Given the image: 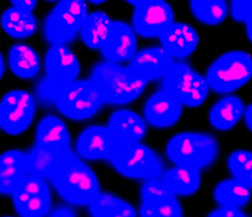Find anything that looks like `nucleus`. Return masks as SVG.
Masks as SVG:
<instances>
[{"instance_id":"obj_1","label":"nucleus","mask_w":252,"mask_h":217,"mask_svg":"<svg viewBox=\"0 0 252 217\" xmlns=\"http://www.w3.org/2000/svg\"><path fill=\"white\" fill-rule=\"evenodd\" d=\"M49 182L70 205L88 206L100 193L97 175L72 151Z\"/></svg>"},{"instance_id":"obj_2","label":"nucleus","mask_w":252,"mask_h":217,"mask_svg":"<svg viewBox=\"0 0 252 217\" xmlns=\"http://www.w3.org/2000/svg\"><path fill=\"white\" fill-rule=\"evenodd\" d=\"M90 80L98 89L104 104L110 105H125L138 99L148 83L128 66L107 61L93 67Z\"/></svg>"},{"instance_id":"obj_3","label":"nucleus","mask_w":252,"mask_h":217,"mask_svg":"<svg viewBox=\"0 0 252 217\" xmlns=\"http://www.w3.org/2000/svg\"><path fill=\"white\" fill-rule=\"evenodd\" d=\"M219 155V144L213 136L201 132L178 133L167 144V156L175 166L210 167Z\"/></svg>"},{"instance_id":"obj_4","label":"nucleus","mask_w":252,"mask_h":217,"mask_svg":"<svg viewBox=\"0 0 252 217\" xmlns=\"http://www.w3.org/2000/svg\"><path fill=\"white\" fill-rule=\"evenodd\" d=\"M252 78V56L244 50H229L217 57L206 72L208 87L218 94H230Z\"/></svg>"},{"instance_id":"obj_5","label":"nucleus","mask_w":252,"mask_h":217,"mask_svg":"<svg viewBox=\"0 0 252 217\" xmlns=\"http://www.w3.org/2000/svg\"><path fill=\"white\" fill-rule=\"evenodd\" d=\"M53 102L65 117L74 121L93 117L104 105V100L91 80H76L64 85L53 94Z\"/></svg>"},{"instance_id":"obj_6","label":"nucleus","mask_w":252,"mask_h":217,"mask_svg":"<svg viewBox=\"0 0 252 217\" xmlns=\"http://www.w3.org/2000/svg\"><path fill=\"white\" fill-rule=\"evenodd\" d=\"M109 163L118 173L131 180L158 178L164 171L158 154L142 143L118 146Z\"/></svg>"},{"instance_id":"obj_7","label":"nucleus","mask_w":252,"mask_h":217,"mask_svg":"<svg viewBox=\"0 0 252 217\" xmlns=\"http://www.w3.org/2000/svg\"><path fill=\"white\" fill-rule=\"evenodd\" d=\"M163 89L186 108L202 105L210 93L205 76L184 61L174 62L163 78Z\"/></svg>"},{"instance_id":"obj_8","label":"nucleus","mask_w":252,"mask_h":217,"mask_svg":"<svg viewBox=\"0 0 252 217\" xmlns=\"http://www.w3.org/2000/svg\"><path fill=\"white\" fill-rule=\"evenodd\" d=\"M87 16V4L82 0L59 1L45 19V39L50 43V45H67V43L72 42L79 36Z\"/></svg>"},{"instance_id":"obj_9","label":"nucleus","mask_w":252,"mask_h":217,"mask_svg":"<svg viewBox=\"0 0 252 217\" xmlns=\"http://www.w3.org/2000/svg\"><path fill=\"white\" fill-rule=\"evenodd\" d=\"M36 115V99L31 93L15 89L0 100V128L9 136H19L31 126Z\"/></svg>"},{"instance_id":"obj_10","label":"nucleus","mask_w":252,"mask_h":217,"mask_svg":"<svg viewBox=\"0 0 252 217\" xmlns=\"http://www.w3.org/2000/svg\"><path fill=\"white\" fill-rule=\"evenodd\" d=\"M135 6L132 28L143 38H159L174 24L173 7L163 0L127 1Z\"/></svg>"},{"instance_id":"obj_11","label":"nucleus","mask_w":252,"mask_h":217,"mask_svg":"<svg viewBox=\"0 0 252 217\" xmlns=\"http://www.w3.org/2000/svg\"><path fill=\"white\" fill-rule=\"evenodd\" d=\"M12 205L20 217H45L52 210V195L48 182L27 176L15 189Z\"/></svg>"},{"instance_id":"obj_12","label":"nucleus","mask_w":252,"mask_h":217,"mask_svg":"<svg viewBox=\"0 0 252 217\" xmlns=\"http://www.w3.org/2000/svg\"><path fill=\"white\" fill-rule=\"evenodd\" d=\"M47 83L52 95L64 85L75 82L80 75V61L66 44H52L44 60Z\"/></svg>"},{"instance_id":"obj_13","label":"nucleus","mask_w":252,"mask_h":217,"mask_svg":"<svg viewBox=\"0 0 252 217\" xmlns=\"http://www.w3.org/2000/svg\"><path fill=\"white\" fill-rule=\"evenodd\" d=\"M118 149L107 126L94 125L85 128L76 142L77 156L86 161H110Z\"/></svg>"},{"instance_id":"obj_14","label":"nucleus","mask_w":252,"mask_h":217,"mask_svg":"<svg viewBox=\"0 0 252 217\" xmlns=\"http://www.w3.org/2000/svg\"><path fill=\"white\" fill-rule=\"evenodd\" d=\"M136 50L137 39L132 26L123 21H113L110 36L100 50L105 61L118 65L130 61L136 55Z\"/></svg>"},{"instance_id":"obj_15","label":"nucleus","mask_w":252,"mask_h":217,"mask_svg":"<svg viewBox=\"0 0 252 217\" xmlns=\"http://www.w3.org/2000/svg\"><path fill=\"white\" fill-rule=\"evenodd\" d=\"M183 105L164 89L153 93L143 108L145 121L156 128H169L183 115Z\"/></svg>"},{"instance_id":"obj_16","label":"nucleus","mask_w":252,"mask_h":217,"mask_svg":"<svg viewBox=\"0 0 252 217\" xmlns=\"http://www.w3.org/2000/svg\"><path fill=\"white\" fill-rule=\"evenodd\" d=\"M107 127L118 146L141 143L147 133L145 118L127 108L115 110L110 115Z\"/></svg>"},{"instance_id":"obj_17","label":"nucleus","mask_w":252,"mask_h":217,"mask_svg":"<svg viewBox=\"0 0 252 217\" xmlns=\"http://www.w3.org/2000/svg\"><path fill=\"white\" fill-rule=\"evenodd\" d=\"M174 60L162 47H151L136 53L128 67L147 82L164 78L173 66Z\"/></svg>"},{"instance_id":"obj_18","label":"nucleus","mask_w":252,"mask_h":217,"mask_svg":"<svg viewBox=\"0 0 252 217\" xmlns=\"http://www.w3.org/2000/svg\"><path fill=\"white\" fill-rule=\"evenodd\" d=\"M27 176L30 170L26 151L11 149L0 155V195H11Z\"/></svg>"},{"instance_id":"obj_19","label":"nucleus","mask_w":252,"mask_h":217,"mask_svg":"<svg viewBox=\"0 0 252 217\" xmlns=\"http://www.w3.org/2000/svg\"><path fill=\"white\" fill-rule=\"evenodd\" d=\"M160 45L173 60H183L195 53L198 45V33L184 22H174L159 37Z\"/></svg>"},{"instance_id":"obj_20","label":"nucleus","mask_w":252,"mask_h":217,"mask_svg":"<svg viewBox=\"0 0 252 217\" xmlns=\"http://www.w3.org/2000/svg\"><path fill=\"white\" fill-rule=\"evenodd\" d=\"M36 145L58 150H71V138L64 121L54 115L44 116L36 128Z\"/></svg>"},{"instance_id":"obj_21","label":"nucleus","mask_w":252,"mask_h":217,"mask_svg":"<svg viewBox=\"0 0 252 217\" xmlns=\"http://www.w3.org/2000/svg\"><path fill=\"white\" fill-rule=\"evenodd\" d=\"M71 150H58V149L42 148L34 144L29 151L30 176L50 181L62 163H64Z\"/></svg>"},{"instance_id":"obj_22","label":"nucleus","mask_w":252,"mask_h":217,"mask_svg":"<svg viewBox=\"0 0 252 217\" xmlns=\"http://www.w3.org/2000/svg\"><path fill=\"white\" fill-rule=\"evenodd\" d=\"M245 111L241 98L236 95H226L219 99L208 113L211 126L217 131L226 132L230 131L240 122Z\"/></svg>"},{"instance_id":"obj_23","label":"nucleus","mask_w":252,"mask_h":217,"mask_svg":"<svg viewBox=\"0 0 252 217\" xmlns=\"http://www.w3.org/2000/svg\"><path fill=\"white\" fill-rule=\"evenodd\" d=\"M160 180L164 182L174 196H189L195 194L201 186V171L197 168L174 166L163 171Z\"/></svg>"},{"instance_id":"obj_24","label":"nucleus","mask_w":252,"mask_h":217,"mask_svg":"<svg viewBox=\"0 0 252 217\" xmlns=\"http://www.w3.org/2000/svg\"><path fill=\"white\" fill-rule=\"evenodd\" d=\"M7 60L11 72L21 80H31L41 70L39 55L33 48L24 43H16L10 48Z\"/></svg>"},{"instance_id":"obj_25","label":"nucleus","mask_w":252,"mask_h":217,"mask_svg":"<svg viewBox=\"0 0 252 217\" xmlns=\"http://www.w3.org/2000/svg\"><path fill=\"white\" fill-rule=\"evenodd\" d=\"M113 21L105 12H91L85 20L80 36L87 48L93 50H102L110 36Z\"/></svg>"},{"instance_id":"obj_26","label":"nucleus","mask_w":252,"mask_h":217,"mask_svg":"<svg viewBox=\"0 0 252 217\" xmlns=\"http://www.w3.org/2000/svg\"><path fill=\"white\" fill-rule=\"evenodd\" d=\"M0 25L5 33L15 39H26L37 31V20L33 12L24 11L12 5L2 12Z\"/></svg>"},{"instance_id":"obj_27","label":"nucleus","mask_w":252,"mask_h":217,"mask_svg":"<svg viewBox=\"0 0 252 217\" xmlns=\"http://www.w3.org/2000/svg\"><path fill=\"white\" fill-rule=\"evenodd\" d=\"M252 189L235 178H228L219 182L213 191L216 203L220 208L240 209L251 200Z\"/></svg>"},{"instance_id":"obj_28","label":"nucleus","mask_w":252,"mask_h":217,"mask_svg":"<svg viewBox=\"0 0 252 217\" xmlns=\"http://www.w3.org/2000/svg\"><path fill=\"white\" fill-rule=\"evenodd\" d=\"M87 209L91 217H136L132 205L112 193L100 191Z\"/></svg>"},{"instance_id":"obj_29","label":"nucleus","mask_w":252,"mask_h":217,"mask_svg":"<svg viewBox=\"0 0 252 217\" xmlns=\"http://www.w3.org/2000/svg\"><path fill=\"white\" fill-rule=\"evenodd\" d=\"M190 9L200 22L208 26H217L226 19L229 6L224 0H195L190 1Z\"/></svg>"},{"instance_id":"obj_30","label":"nucleus","mask_w":252,"mask_h":217,"mask_svg":"<svg viewBox=\"0 0 252 217\" xmlns=\"http://www.w3.org/2000/svg\"><path fill=\"white\" fill-rule=\"evenodd\" d=\"M229 172L233 178L238 180L252 189V151L239 149L228 156Z\"/></svg>"},{"instance_id":"obj_31","label":"nucleus","mask_w":252,"mask_h":217,"mask_svg":"<svg viewBox=\"0 0 252 217\" xmlns=\"http://www.w3.org/2000/svg\"><path fill=\"white\" fill-rule=\"evenodd\" d=\"M140 194L142 204H160L175 199L160 177L145 181Z\"/></svg>"},{"instance_id":"obj_32","label":"nucleus","mask_w":252,"mask_h":217,"mask_svg":"<svg viewBox=\"0 0 252 217\" xmlns=\"http://www.w3.org/2000/svg\"><path fill=\"white\" fill-rule=\"evenodd\" d=\"M140 217H183V208L178 199L160 204H142Z\"/></svg>"},{"instance_id":"obj_33","label":"nucleus","mask_w":252,"mask_h":217,"mask_svg":"<svg viewBox=\"0 0 252 217\" xmlns=\"http://www.w3.org/2000/svg\"><path fill=\"white\" fill-rule=\"evenodd\" d=\"M230 14L236 22L246 24L252 17V1L234 0L230 4Z\"/></svg>"},{"instance_id":"obj_34","label":"nucleus","mask_w":252,"mask_h":217,"mask_svg":"<svg viewBox=\"0 0 252 217\" xmlns=\"http://www.w3.org/2000/svg\"><path fill=\"white\" fill-rule=\"evenodd\" d=\"M207 217H249L240 209L235 208H218L213 210Z\"/></svg>"},{"instance_id":"obj_35","label":"nucleus","mask_w":252,"mask_h":217,"mask_svg":"<svg viewBox=\"0 0 252 217\" xmlns=\"http://www.w3.org/2000/svg\"><path fill=\"white\" fill-rule=\"evenodd\" d=\"M48 217H77L76 211L67 205H60L50 210Z\"/></svg>"},{"instance_id":"obj_36","label":"nucleus","mask_w":252,"mask_h":217,"mask_svg":"<svg viewBox=\"0 0 252 217\" xmlns=\"http://www.w3.org/2000/svg\"><path fill=\"white\" fill-rule=\"evenodd\" d=\"M11 5L24 10V11L32 12L37 7V1L34 0H12Z\"/></svg>"},{"instance_id":"obj_37","label":"nucleus","mask_w":252,"mask_h":217,"mask_svg":"<svg viewBox=\"0 0 252 217\" xmlns=\"http://www.w3.org/2000/svg\"><path fill=\"white\" fill-rule=\"evenodd\" d=\"M244 121L248 127V130L252 133V103L245 107V111H244Z\"/></svg>"},{"instance_id":"obj_38","label":"nucleus","mask_w":252,"mask_h":217,"mask_svg":"<svg viewBox=\"0 0 252 217\" xmlns=\"http://www.w3.org/2000/svg\"><path fill=\"white\" fill-rule=\"evenodd\" d=\"M245 25H246V34H248L249 40H250V43L252 44V17L248 22H246Z\"/></svg>"},{"instance_id":"obj_39","label":"nucleus","mask_w":252,"mask_h":217,"mask_svg":"<svg viewBox=\"0 0 252 217\" xmlns=\"http://www.w3.org/2000/svg\"><path fill=\"white\" fill-rule=\"evenodd\" d=\"M5 72V61H4V57H2V54L0 53V80L2 78Z\"/></svg>"},{"instance_id":"obj_40","label":"nucleus","mask_w":252,"mask_h":217,"mask_svg":"<svg viewBox=\"0 0 252 217\" xmlns=\"http://www.w3.org/2000/svg\"><path fill=\"white\" fill-rule=\"evenodd\" d=\"M2 217H12V216H2Z\"/></svg>"}]
</instances>
